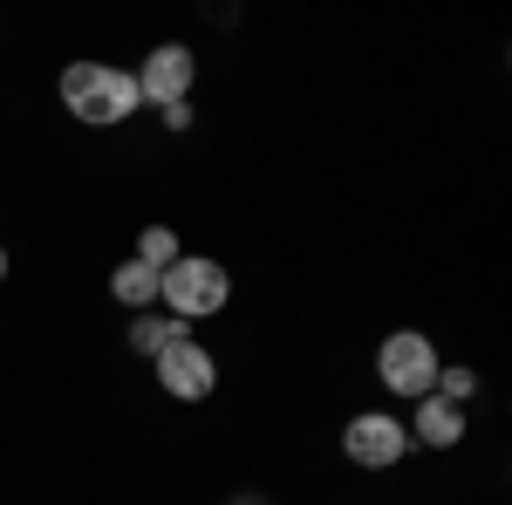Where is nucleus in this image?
Here are the masks:
<instances>
[{
    "label": "nucleus",
    "instance_id": "nucleus-1",
    "mask_svg": "<svg viewBox=\"0 0 512 505\" xmlns=\"http://www.w3.org/2000/svg\"><path fill=\"white\" fill-rule=\"evenodd\" d=\"M62 110L76 123H89V130H117V123H130L144 110V96H137V76L130 69L82 55V62L62 69Z\"/></svg>",
    "mask_w": 512,
    "mask_h": 505
},
{
    "label": "nucleus",
    "instance_id": "nucleus-10",
    "mask_svg": "<svg viewBox=\"0 0 512 505\" xmlns=\"http://www.w3.org/2000/svg\"><path fill=\"white\" fill-rule=\"evenodd\" d=\"M178 253H185V246H178V233H171V226H144V233H137V253H130V260H144L151 273H164L171 260H178Z\"/></svg>",
    "mask_w": 512,
    "mask_h": 505
},
{
    "label": "nucleus",
    "instance_id": "nucleus-3",
    "mask_svg": "<svg viewBox=\"0 0 512 505\" xmlns=\"http://www.w3.org/2000/svg\"><path fill=\"white\" fill-rule=\"evenodd\" d=\"M437 369H444V355L424 328H390L383 342H376V383L390 389L396 403H417V396H431L437 389Z\"/></svg>",
    "mask_w": 512,
    "mask_h": 505
},
{
    "label": "nucleus",
    "instance_id": "nucleus-4",
    "mask_svg": "<svg viewBox=\"0 0 512 505\" xmlns=\"http://www.w3.org/2000/svg\"><path fill=\"white\" fill-rule=\"evenodd\" d=\"M410 451H417V444H410V430H403L396 410H362V417L342 424V458H349L355 471H396Z\"/></svg>",
    "mask_w": 512,
    "mask_h": 505
},
{
    "label": "nucleus",
    "instance_id": "nucleus-6",
    "mask_svg": "<svg viewBox=\"0 0 512 505\" xmlns=\"http://www.w3.org/2000/svg\"><path fill=\"white\" fill-rule=\"evenodd\" d=\"M130 76H137V96H144V103L171 110V103H192V89H198V55L185 48V41H158V48L144 55V69H130Z\"/></svg>",
    "mask_w": 512,
    "mask_h": 505
},
{
    "label": "nucleus",
    "instance_id": "nucleus-14",
    "mask_svg": "<svg viewBox=\"0 0 512 505\" xmlns=\"http://www.w3.org/2000/svg\"><path fill=\"white\" fill-rule=\"evenodd\" d=\"M0 287H7V246H0Z\"/></svg>",
    "mask_w": 512,
    "mask_h": 505
},
{
    "label": "nucleus",
    "instance_id": "nucleus-13",
    "mask_svg": "<svg viewBox=\"0 0 512 505\" xmlns=\"http://www.w3.org/2000/svg\"><path fill=\"white\" fill-rule=\"evenodd\" d=\"M226 505H267V492H239V499H226Z\"/></svg>",
    "mask_w": 512,
    "mask_h": 505
},
{
    "label": "nucleus",
    "instance_id": "nucleus-7",
    "mask_svg": "<svg viewBox=\"0 0 512 505\" xmlns=\"http://www.w3.org/2000/svg\"><path fill=\"white\" fill-rule=\"evenodd\" d=\"M403 430H410V444H424V451H458V444H465V410L444 403V396H417V417Z\"/></svg>",
    "mask_w": 512,
    "mask_h": 505
},
{
    "label": "nucleus",
    "instance_id": "nucleus-2",
    "mask_svg": "<svg viewBox=\"0 0 512 505\" xmlns=\"http://www.w3.org/2000/svg\"><path fill=\"white\" fill-rule=\"evenodd\" d=\"M233 301V273H226V260H212V253H178L171 267L158 273V308L171 314V321H212V314Z\"/></svg>",
    "mask_w": 512,
    "mask_h": 505
},
{
    "label": "nucleus",
    "instance_id": "nucleus-8",
    "mask_svg": "<svg viewBox=\"0 0 512 505\" xmlns=\"http://www.w3.org/2000/svg\"><path fill=\"white\" fill-rule=\"evenodd\" d=\"M110 294H117V308L151 314V308H158V273L144 267V260H123V267L110 273Z\"/></svg>",
    "mask_w": 512,
    "mask_h": 505
},
{
    "label": "nucleus",
    "instance_id": "nucleus-9",
    "mask_svg": "<svg viewBox=\"0 0 512 505\" xmlns=\"http://www.w3.org/2000/svg\"><path fill=\"white\" fill-rule=\"evenodd\" d=\"M178 335H192V328H185V321H171V314H158V308H151V314H130V355H151V362H158Z\"/></svg>",
    "mask_w": 512,
    "mask_h": 505
},
{
    "label": "nucleus",
    "instance_id": "nucleus-12",
    "mask_svg": "<svg viewBox=\"0 0 512 505\" xmlns=\"http://www.w3.org/2000/svg\"><path fill=\"white\" fill-rule=\"evenodd\" d=\"M164 130H192V103H171L164 110Z\"/></svg>",
    "mask_w": 512,
    "mask_h": 505
},
{
    "label": "nucleus",
    "instance_id": "nucleus-5",
    "mask_svg": "<svg viewBox=\"0 0 512 505\" xmlns=\"http://www.w3.org/2000/svg\"><path fill=\"white\" fill-rule=\"evenodd\" d=\"M151 369H158V389L171 396V403H205V396L219 389V355L205 349L198 335H178Z\"/></svg>",
    "mask_w": 512,
    "mask_h": 505
},
{
    "label": "nucleus",
    "instance_id": "nucleus-11",
    "mask_svg": "<svg viewBox=\"0 0 512 505\" xmlns=\"http://www.w3.org/2000/svg\"><path fill=\"white\" fill-rule=\"evenodd\" d=\"M431 396L458 403V410H465V403H478V369H472V362H451V369H437V389H431Z\"/></svg>",
    "mask_w": 512,
    "mask_h": 505
}]
</instances>
